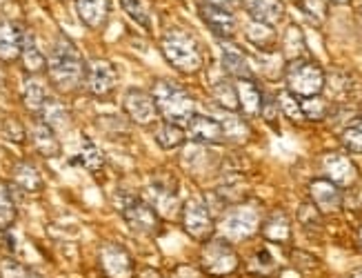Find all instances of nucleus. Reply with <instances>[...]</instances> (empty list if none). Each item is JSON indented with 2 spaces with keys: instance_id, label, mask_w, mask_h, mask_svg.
I'll return each instance as SVG.
<instances>
[{
  "instance_id": "obj_37",
  "label": "nucleus",
  "mask_w": 362,
  "mask_h": 278,
  "mask_svg": "<svg viewBox=\"0 0 362 278\" xmlns=\"http://www.w3.org/2000/svg\"><path fill=\"white\" fill-rule=\"evenodd\" d=\"M120 3H122V9L127 11V16H129L132 21H136L140 27H145V29L151 27L149 11H147V7H145L143 0H120Z\"/></svg>"
},
{
  "instance_id": "obj_16",
  "label": "nucleus",
  "mask_w": 362,
  "mask_h": 278,
  "mask_svg": "<svg viewBox=\"0 0 362 278\" xmlns=\"http://www.w3.org/2000/svg\"><path fill=\"white\" fill-rule=\"evenodd\" d=\"M247 13L254 23L276 27L285 18V3L282 0H243Z\"/></svg>"
},
{
  "instance_id": "obj_41",
  "label": "nucleus",
  "mask_w": 362,
  "mask_h": 278,
  "mask_svg": "<svg viewBox=\"0 0 362 278\" xmlns=\"http://www.w3.org/2000/svg\"><path fill=\"white\" fill-rule=\"evenodd\" d=\"M300 223L309 229V227H318L320 229V212L313 207V203L309 205V203H305V205H300Z\"/></svg>"
},
{
  "instance_id": "obj_15",
  "label": "nucleus",
  "mask_w": 362,
  "mask_h": 278,
  "mask_svg": "<svg viewBox=\"0 0 362 278\" xmlns=\"http://www.w3.org/2000/svg\"><path fill=\"white\" fill-rule=\"evenodd\" d=\"M200 18L209 27V32L220 40H227L235 34V18L233 13L225 7H218L211 3H200Z\"/></svg>"
},
{
  "instance_id": "obj_7",
  "label": "nucleus",
  "mask_w": 362,
  "mask_h": 278,
  "mask_svg": "<svg viewBox=\"0 0 362 278\" xmlns=\"http://www.w3.org/2000/svg\"><path fill=\"white\" fill-rule=\"evenodd\" d=\"M260 214L256 207L251 205H233L225 212L223 221H220V231H223V238L229 243H238L247 241L260 229Z\"/></svg>"
},
{
  "instance_id": "obj_29",
  "label": "nucleus",
  "mask_w": 362,
  "mask_h": 278,
  "mask_svg": "<svg viewBox=\"0 0 362 278\" xmlns=\"http://www.w3.org/2000/svg\"><path fill=\"white\" fill-rule=\"evenodd\" d=\"M305 54L307 50H305V36L300 32V27L291 25L285 32V36H282V56L291 63V60H300Z\"/></svg>"
},
{
  "instance_id": "obj_8",
  "label": "nucleus",
  "mask_w": 362,
  "mask_h": 278,
  "mask_svg": "<svg viewBox=\"0 0 362 278\" xmlns=\"http://www.w3.org/2000/svg\"><path fill=\"white\" fill-rule=\"evenodd\" d=\"M180 221H182L185 234L189 238H194L196 243H207L216 231L214 214L202 198H189L187 200V203L182 205Z\"/></svg>"
},
{
  "instance_id": "obj_21",
  "label": "nucleus",
  "mask_w": 362,
  "mask_h": 278,
  "mask_svg": "<svg viewBox=\"0 0 362 278\" xmlns=\"http://www.w3.org/2000/svg\"><path fill=\"white\" fill-rule=\"evenodd\" d=\"M31 143L36 145V149L42 154L45 158H56L58 154H60V141H58V136L56 132L47 125V122L42 120H36L34 122V127H31Z\"/></svg>"
},
{
  "instance_id": "obj_12",
  "label": "nucleus",
  "mask_w": 362,
  "mask_h": 278,
  "mask_svg": "<svg viewBox=\"0 0 362 278\" xmlns=\"http://www.w3.org/2000/svg\"><path fill=\"white\" fill-rule=\"evenodd\" d=\"M185 134H187L189 141H196V143H202V145L225 143L223 122L211 118V116H202V114L192 116V120L185 125Z\"/></svg>"
},
{
  "instance_id": "obj_44",
  "label": "nucleus",
  "mask_w": 362,
  "mask_h": 278,
  "mask_svg": "<svg viewBox=\"0 0 362 278\" xmlns=\"http://www.w3.org/2000/svg\"><path fill=\"white\" fill-rule=\"evenodd\" d=\"M351 278H362V267H360V270H356V272L351 274Z\"/></svg>"
},
{
  "instance_id": "obj_36",
  "label": "nucleus",
  "mask_w": 362,
  "mask_h": 278,
  "mask_svg": "<svg viewBox=\"0 0 362 278\" xmlns=\"http://www.w3.org/2000/svg\"><path fill=\"white\" fill-rule=\"evenodd\" d=\"M220 122H223V129H225V141H227V138H231V141H235V143H243V141H247L249 134H251L249 125L243 118L229 116V118L220 120Z\"/></svg>"
},
{
  "instance_id": "obj_24",
  "label": "nucleus",
  "mask_w": 362,
  "mask_h": 278,
  "mask_svg": "<svg viewBox=\"0 0 362 278\" xmlns=\"http://www.w3.org/2000/svg\"><path fill=\"white\" fill-rule=\"evenodd\" d=\"M40 120L47 122L54 132L58 129H67L69 127V112H67V107L62 105L58 98L49 96L47 98V103L42 105V110H40Z\"/></svg>"
},
{
  "instance_id": "obj_35",
  "label": "nucleus",
  "mask_w": 362,
  "mask_h": 278,
  "mask_svg": "<svg viewBox=\"0 0 362 278\" xmlns=\"http://www.w3.org/2000/svg\"><path fill=\"white\" fill-rule=\"evenodd\" d=\"M342 145L351 154H362V116L342 129Z\"/></svg>"
},
{
  "instance_id": "obj_17",
  "label": "nucleus",
  "mask_w": 362,
  "mask_h": 278,
  "mask_svg": "<svg viewBox=\"0 0 362 278\" xmlns=\"http://www.w3.org/2000/svg\"><path fill=\"white\" fill-rule=\"evenodd\" d=\"M76 13L89 29L105 27L109 18V9H112V0H74Z\"/></svg>"
},
{
  "instance_id": "obj_43",
  "label": "nucleus",
  "mask_w": 362,
  "mask_h": 278,
  "mask_svg": "<svg viewBox=\"0 0 362 278\" xmlns=\"http://www.w3.org/2000/svg\"><path fill=\"white\" fill-rule=\"evenodd\" d=\"M5 83H7V81H5V74L0 71V94H3V91H5V87H7Z\"/></svg>"
},
{
  "instance_id": "obj_26",
  "label": "nucleus",
  "mask_w": 362,
  "mask_h": 278,
  "mask_svg": "<svg viewBox=\"0 0 362 278\" xmlns=\"http://www.w3.org/2000/svg\"><path fill=\"white\" fill-rule=\"evenodd\" d=\"M211 96L214 100L225 107L227 112H238L240 105H238V91H235V83H231L229 79H220L211 85Z\"/></svg>"
},
{
  "instance_id": "obj_2",
  "label": "nucleus",
  "mask_w": 362,
  "mask_h": 278,
  "mask_svg": "<svg viewBox=\"0 0 362 278\" xmlns=\"http://www.w3.org/2000/svg\"><path fill=\"white\" fill-rule=\"evenodd\" d=\"M160 52L167 63L180 74H196L204 65V54L194 34L182 27H169L160 38Z\"/></svg>"
},
{
  "instance_id": "obj_4",
  "label": "nucleus",
  "mask_w": 362,
  "mask_h": 278,
  "mask_svg": "<svg viewBox=\"0 0 362 278\" xmlns=\"http://www.w3.org/2000/svg\"><path fill=\"white\" fill-rule=\"evenodd\" d=\"M285 79H287V91H291L296 98L320 96L327 87L325 69L311 58H300L287 63Z\"/></svg>"
},
{
  "instance_id": "obj_22",
  "label": "nucleus",
  "mask_w": 362,
  "mask_h": 278,
  "mask_svg": "<svg viewBox=\"0 0 362 278\" xmlns=\"http://www.w3.org/2000/svg\"><path fill=\"white\" fill-rule=\"evenodd\" d=\"M21 40L23 32L7 21H0V60L11 63L21 58Z\"/></svg>"
},
{
  "instance_id": "obj_40",
  "label": "nucleus",
  "mask_w": 362,
  "mask_h": 278,
  "mask_svg": "<svg viewBox=\"0 0 362 278\" xmlns=\"http://www.w3.org/2000/svg\"><path fill=\"white\" fill-rule=\"evenodd\" d=\"M27 274H29V270L11 258H5L0 262V278H27Z\"/></svg>"
},
{
  "instance_id": "obj_13",
  "label": "nucleus",
  "mask_w": 362,
  "mask_h": 278,
  "mask_svg": "<svg viewBox=\"0 0 362 278\" xmlns=\"http://www.w3.org/2000/svg\"><path fill=\"white\" fill-rule=\"evenodd\" d=\"M322 169L327 174V180H332L334 185H338L340 190H347L358 180V167L354 165V161L344 154L332 151L322 158Z\"/></svg>"
},
{
  "instance_id": "obj_31",
  "label": "nucleus",
  "mask_w": 362,
  "mask_h": 278,
  "mask_svg": "<svg viewBox=\"0 0 362 278\" xmlns=\"http://www.w3.org/2000/svg\"><path fill=\"white\" fill-rule=\"evenodd\" d=\"M300 107H303L305 120H325V118H329V112H332V105H329V100H325L322 96L300 98Z\"/></svg>"
},
{
  "instance_id": "obj_5",
  "label": "nucleus",
  "mask_w": 362,
  "mask_h": 278,
  "mask_svg": "<svg viewBox=\"0 0 362 278\" xmlns=\"http://www.w3.org/2000/svg\"><path fill=\"white\" fill-rule=\"evenodd\" d=\"M238 265H240V258L227 238H209L207 243H202L200 267L204 274H209L214 278H223V276L233 274L238 270Z\"/></svg>"
},
{
  "instance_id": "obj_39",
  "label": "nucleus",
  "mask_w": 362,
  "mask_h": 278,
  "mask_svg": "<svg viewBox=\"0 0 362 278\" xmlns=\"http://www.w3.org/2000/svg\"><path fill=\"white\" fill-rule=\"evenodd\" d=\"M251 270H254L256 274H269V272H274L276 270V262H274V256L267 252V250H260L256 256H254V260H251Z\"/></svg>"
},
{
  "instance_id": "obj_1",
  "label": "nucleus",
  "mask_w": 362,
  "mask_h": 278,
  "mask_svg": "<svg viewBox=\"0 0 362 278\" xmlns=\"http://www.w3.org/2000/svg\"><path fill=\"white\" fill-rule=\"evenodd\" d=\"M85 67L87 65L83 63V56L76 50V45L69 38L60 36L49 58H47L49 81L62 91H71L76 87H81V83L85 81Z\"/></svg>"
},
{
  "instance_id": "obj_11",
  "label": "nucleus",
  "mask_w": 362,
  "mask_h": 278,
  "mask_svg": "<svg viewBox=\"0 0 362 278\" xmlns=\"http://www.w3.org/2000/svg\"><path fill=\"white\" fill-rule=\"evenodd\" d=\"M100 267L107 278H134V258L118 243H105L100 247Z\"/></svg>"
},
{
  "instance_id": "obj_34",
  "label": "nucleus",
  "mask_w": 362,
  "mask_h": 278,
  "mask_svg": "<svg viewBox=\"0 0 362 278\" xmlns=\"http://www.w3.org/2000/svg\"><path fill=\"white\" fill-rule=\"evenodd\" d=\"M278 107L289 120H293V122H303L305 120L300 98H296L291 91H280V94H278Z\"/></svg>"
},
{
  "instance_id": "obj_6",
  "label": "nucleus",
  "mask_w": 362,
  "mask_h": 278,
  "mask_svg": "<svg viewBox=\"0 0 362 278\" xmlns=\"http://www.w3.org/2000/svg\"><path fill=\"white\" fill-rule=\"evenodd\" d=\"M124 223L129 225L132 231L143 236H156L160 231L163 223H160V214L156 212L145 198L138 196H124L118 205Z\"/></svg>"
},
{
  "instance_id": "obj_23",
  "label": "nucleus",
  "mask_w": 362,
  "mask_h": 278,
  "mask_svg": "<svg viewBox=\"0 0 362 278\" xmlns=\"http://www.w3.org/2000/svg\"><path fill=\"white\" fill-rule=\"evenodd\" d=\"M21 58L23 65L29 74H38L42 69H47V58L40 52V47L36 45V38L29 32H23V40H21Z\"/></svg>"
},
{
  "instance_id": "obj_25",
  "label": "nucleus",
  "mask_w": 362,
  "mask_h": 278,
  "mask_svg": "<svg viewBox=\"0 0 362 278\" xmlns=\"http://www.w3.org/2000/svg\"><path fill=\"white\" fill-rule=\"evenodd\" d=\"M13 183L18 185L23 192H29V194H36L42 190V178L38 174V169L27 161L13 167Z\"/></svg>"
},
{
  "instance_id": "obj_42",
  "label": "nucleus",
  "mask_w": 362,
  "mask_h": 278,
  "mask_svg": "<svg viewBox=\"0 0 362 278\" xmlns=\"http://www.w3.org/2000/svg\"><path fill=\"white\" fill-rule=\"evenodd\" d=\"M204 3H211V5H218V7L229 9V7H233V5H238L240 0H204Z\"/></svg>"
},
{
  "instance_id": "obj_46",
  "label": "nucleus",
  "mask_w": 362,
  "mask_h": 278,
  "mask_svg": "<svg viewBox=\"0 0 362 278\" xmlns=\"http://www.w3.org/2000/svg\"><path fill=\"white\" fill-rule=\"evenodd\" d=\"M334 3H338V5H347L349 0H334Z\"/></svg>"
},
{
  "instance_id": "obj_47",
  "label": "nucleus",
  "mask_w": 362,
  "mask_h": 278,
  "mask_svg": "<svg viewBox=\"0 0 362 278\" xmlns=\"http://www.w3.org/2000/svg\"><path fill=\"white\" fill-rule=\"evenodd\" d=\"M360 247H362V227H360Z\"/></svg>"
},
{
  "instance_id": "obj_14",
  "label": "nucleus",
  "mask_w": 362,
  "mask_h": 278,
  "mask_svg": "<svg viewBox=\"0 0 362 278\" xmlns=\"http://www.w3.org/2000/svg\"><path fill=\"white\" fill-rule=\"evenodd\" d=\"M311 203L320 214H336L342 209V190L327 178H316L309 183Z\"/></svg>"
},
{
  "instance_id": "obj_38",
  "label": "nucleus",
  "mask_w": 362,
  "mask_h": 278,
  "mask_svg": "<svg viewBox=\"0 0 362 278\" xmlns=\"http://www.w3.org/2000/svg\"><path fill=\"white\" fill-rule=\"evenodd\" d=\"M298 7H300V11H305L313 23H322L327 18L325 0H298Z\"/></svg>"
},
{
  "instance_id": "obj_3",
  "label": "nucleus",
  "mask_w": 362,
  "mask_h": 278,
  "mask_svg": "<svg viewBox=\"0 0 362 278\" xmlns=\"http://www.w3.org/2000/svg\"><path fill=\"white\" fill-rule=\"evenodd\" d=\"M151 96L156 103V110H158V116H163L167 122H176V125L182 127L196 114V103L192 94L178 83H171L165 79L156 81L151 87Z\"/></svg>"
},
{
  "instance_id": "obj_30",
  "label": "nucleus",
  "mask_w": 362,
  "mask_h": 278,
  "mask_svg": "<svg viewBox=\"0 0 362 278\" xmlns=\"http://www.w3.org/2000/svg\"><path fill=\"white\" fill-rule=\"evenodd\" d=\"M47 98H49V94H47V89L40 81L36 79H27L23 83V100H25V107L31 112L40 114L42 105L47 103Z\"/></svg>"
},
{
  "instance_id": "obj_45",
  "label": "nucleus",
  "mask_w": 362,
  "mask_h": 278,
  "mask_svg": "<svg viewBox=\"0 0 362 278\" xmlns=\"http://www.w3.org/2000/svg\"><path fill=\"white\" fill-rule=\"evenodd\" d=\"M27 278H42V276H38V274H34V272H29V274H27Z\"/></svg>"
},
{
  "instance_id": "obj_20",
  "label": "nucleus",
  "mask_w": 362,
  "mask_h": 278,
  "mask_svg": "<svg viewBox=\"0 0 362 278\" xmlns=\"http://www.w3.org/2000/svg\"><path fill=\"white\" fill-rule=\"evenodd\" d=\"M235 91H238V105L245 116L254 118L260 114L262 107V91L254 79H245V81H235Z\"/></svg>"
},
{
  "instance_id": "obj_10",
  "label": "nucleus",
  "mask_w": 362,
  "mask_h": 278,
  "mask_svg": "<svg viewBox=\"0 0 362 278\" xmlns=\"http://www.w3.org/2000/svg\"><path fill=\"white\" fill-rule=\"evenodd\" d=\"M122 110L134 120L136 125H151L153 120H158V110H156V103L151 91L129 87L122 96Z\"/></svg>"
},
{
  "instance_id": "obj_33",
  "label": "nucleus",
  "mask_w": 362,
  "mask_h": 278,
  "mask_svg": "<svg viewBox=\"0 0 362 278\" xmlns=\"http://www.w3.org/2000/svg\"><path fill=\"white\" fill-rule=\"evenodd\" d=\"M78 163H81L85 169H89V172H98V169L105 165V154H103V149H98L96 145H93L89 138H85Z\"/></svg>"
},
{
  "instance_id": "obj_32",
  "label": "nucleus",
  "mask_w": 362,
  "mask_h": 278,
  "mask_svg": "<svg viewBox=\"0 0 362 278\" xmlns=\"http://www.w3.org/2000/svg\"><path fill=\"white\" fill-rule=\"evenodd\" d=\"M16 221V203L11 190L5 183H0V231H5L13 225Z\"/></svg>"
},
{
  "instance_id": "obj_27",
  "label": "nucleus",
  "mask_w": 362,
  "mask_h": 278,
  "mask_svg": "<svg viewBox=\"0 0 362 278\" xmlns=\"http://www.w3.org/2000/svg\"><path fill=\"white\" fill-rule=\"evenodd\" d=\"M153 138H156V143H158L163 149H176L185 143V129L180 125H176V122H167L163 120L158 127H156L153 132Z\"/></svg>"
},
{
  "instance_id": "obj_9",
  "label": "nucleus",
  "mask_w": 362,
  "mask_h": 278,
  "mask_svg": "<svg viewBox=\"0 0 362 278\" xmlns=\"http://www.w3.org/2000/svg\"><path fill=\"white\" fill-rule=\"evenodd\" d=\"M85 83L91 96L107 98L114 94L118 85V69L114 67V63H109L105 58H93L85 67Z\"/></svg>"
},
{
  "instance_id": "obj_18",
  "label": "nucleus",
  "mask_w": 362,
  "mask_h": 278,
  "mask_svg": "<svg viewBox=\"0 0 362 278\" xmlns=\"http://www.w3.org/2000/svg\"><path fill=\"white\" fill-rule=\"evenodd\" d=\"M223 69L235 81H245V79H254V69H251L249 58L235 47V45H229L223 40Z\"/></svg>"
},
{
  "instance_id": "obj_19",
  "label": "nucleus",
  "mask_w": 362,
  "mask_h": 278,
  "mask_svg": "<svg viewBox=\"0 0 362 278\" xmlns=\"http://www.w3.org/2000/svg\"><path fill=\"white\" fill-rule=\"evenodd\" d=\"M260 231L267 241H272L276 245H285L291 241V221L289 216L282 212V209H276L272 212L267 219L260 223Z\"/></svg>"
},
{
  "instance_id": "obj_28",
  "label": "nucleus",
  "mask_w": 362,
  "mask_h": 278,
  "mask_svg": "<svg viewBox=\"0 0 362 278\" xmlns=\"http://www.w3.org/2000/svg\"><path fill=\"white\" fill-rule=\"evenodd\" d=\"M247 40L254 45L256 50H260V52H274L278 36L274 32V27L260 25V23H251L247 27Z\"/></svg>"
}]
</instances>
